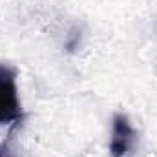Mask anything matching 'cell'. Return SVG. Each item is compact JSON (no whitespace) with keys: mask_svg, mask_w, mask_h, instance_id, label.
<instances>
[{"mask_svg":"<svg viewBox=\"0 0 157 157\" xmlns=\"http://www.w3.org/2000/svg\"><path fill=\"white\" fill-rule=\"evenodd\" d=\"M24 119L18 97L17 70L9 64H0V124H18Z\"/></svg>","mask_w":157,"mask_h":157,"instance_id":"cell-1","label":"cell"},{"mask_svg":"<svg viewBox=\"0 0 157 157\" xmlns=\"http://www.w3.org/2000/svg\"><path fill=\"white\" fill-rule=\"evenodd\" d=\"M137 130L124 113H115L112 119V135H110V155L130 157L137 146Z\"/></svg>","mask_w":157,"mask_h":157,"instance_id":"cell-2","label":"cell"},{"mask_svg":"<svg viewBox=\"0 0 157 157\" xmlns=\"http://www.w3.org/2000/svg\"><path fill=\"white\" fill-rule=\"evenodd\" d=\"M0 157H15V154L6 144H0Z\"/></svg>","mask_w":157,"mask_h":157,"instance_id":"cell-3","label":"cell"}]
</instances>
